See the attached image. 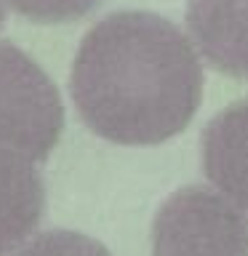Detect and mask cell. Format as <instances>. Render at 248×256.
<instances>
[{
	"mask_svg": "<svg viewBox=\"0 0 248 256\" xmlns=\"http://www.w3.org/2000/svg\"><path fill=\"white\" fill-rule=\"evenodd\" d=\"M64 131V104L51 75L27 51L0 40V152L40 163Z\"/></svg>",
	"mask_w": 248,
	"mask_h": 256,
	"instance_id": "obj_2",
	"label": "cell"
},
{
	"mask_svg": "<svg viewBox=\"0 0 248 256\" xmlns=\"http://www.w3.org/2000/svg\"><path fill=\"white\" fill-rule=\"evenodd\" d=\"M11 256H112L107 246L75 230H48L27 240Z\"/></svg>",
	"mask_w": 248,
	"mask_h": 256,
	"instance_id": "obj_7",
	"label": "cell"
},
{
	"mask_svg": "<svg viewBox=\"0 0 248 256\" xmlns=\"http://www.w3.org/2000/svg\"><path fill=\"white\" fill-rule=\"evenodd\" d=\"M19 16L40 24H62L75 22L91 14L102 0H6Z\"/></svg>",
	"mask_w": 248,
	"mask_h": 256,
	"instance_id": "obj_8",
	"label": "cell"
},
{
	"mask_svg": "<svg viewBox=\"0 0 248 256\" xmlns=\"http://www.w3.org/2000/svg\"><path fill=\"white\" fill-rule=\"evenodd\" d=\"M200 150L214 190L248 214V99L227 104L208 120Z\"/></svg>",
	"mask_w": 248,
	"mask_h": 256,
	"instance_id": "obj_5",
	"label": "cell"
},
{
	"mask_svg": "<svg viewBox=\"0 0 248 256\" xmlns=\"http://www.w3.org/2000/svg\"><path fill=\"white\" fill-rule=\"evenodd\" d=\"M187 38L227 78H248V0H187Z\"/></svg>",
	"mask_w": 248,
	"mask_h": 256,
	"instance_id": "obj_4",
	"label": "cell"
},
{
	"mask_svg": "<svg viewBox=\"0 0 248 256\" xmlns=\"http://www.w3.org/2000/svg\"><path fill=\"white\" fill-rule=\"evenodd\" d=\"M152 256H248V214L214 187H182L152 219Z\"/></svg>",
	"mask_w": 248,
	"mask_h": 256,
	"instance_id": "obj_3",
	"label": "cell"
},
{
	"mask_svg": "<svg viewBox=\"0 0 248 256\" xmlns=\"http://www.w3.org/2000/svg\"><path fill=\"white\" fill-rule=\"evenodd\" d=\"M46 214V184L35 163L0 152V256L32 240Z\"/></svg>",
	"mask_w": 248,
	"mask_h": 256,
	"instance_id": "obj_6",
	"label": "cell"
},
{
	"mask_svg": "<svg viewBox=\"0 0 248 256\" xmlns=\"http://www.w3.org/2000/svg\"><path fill=\"white\" fill-rule=\"evenodd\" d=\"M6 8H8V3L0 0V30H3V24H6Z\"/></svg>",
	"mask_w": 248,
	"mask_h": 256,
	"instance_id": "obj_9",
	"label": "cell"
},
{
	"mask_svg": "<svg viewBox=\"0 0 248 256\" xmlns=\"http://www.w3.org/2000/svg\"><path fill=\"white\" fill-rule=\"evenodd\" d=\"M70 88L96 136L147 147L192 123L203 102V64L187 32L166 16L115 11L80 40Z\"/></svg>",
	"mask_w": 248,
	"mask_h": 256,
	"instance_id": "obj_1",
	"label": "cell"
}]
</instances>
